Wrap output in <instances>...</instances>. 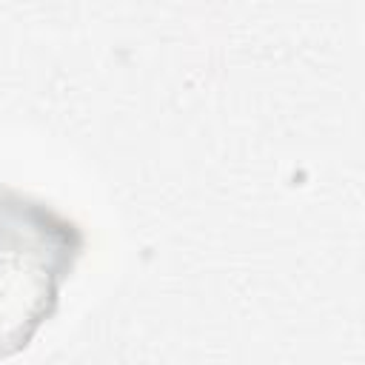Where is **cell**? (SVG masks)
<instances>
[{"label":"cell","instance_id":"6da1fadb","mask_svg":"<svg viewBox=\"0 0 365 365\" xmlns=\"http://www.w3.org/2000/svg\"><path fill=\"white\" fill-rule=\"evenodd\" d=\"M83 248L86 234L74 217L0 182V359L26 351L54 317Z\"/></svg>","mask_w":365,"mask_h":365}]
</instances>
